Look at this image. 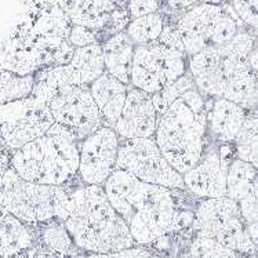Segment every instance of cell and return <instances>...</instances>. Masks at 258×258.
Returning <instances> with one entry per match:
<instances>
[{
  "instance_id": "28",
  "label": "cell",
  "mask_w": 258,
  "mask_h": 258,
  "mask_svg": "<svg viewBox=\"0 0 258 258\" xmlns=\"http://www.w3.org/2000/svg\"><path fill=\"white\" fill-rule=\"evenodd\" d=\"M68 40L75 48L86 47V46L97 43V32L90 29V28L72 25L71 32H69Z\"/></svg>"
},
{
  "instance_id": "14",
  "label": "cell",
  "mask_w": 258,
  "mask_h": 258,
  "mask_svg": "<svg viewBox=\"0 0 258 258\" xmlns=\"http://www.w3.org/2000/svg\"><path fill=\"white\" fill-rule=\"evenodd\" d=\"M159 115L153 105L152 95L130 87L126 104L115 132L120 140L153 138L158 128Z\"/></svg>"
},
{
  "instance_id": "35",
  "label": "cell",
  "mask_w": 258,
  "mask_h": 258,
  "mask_svg": "<svg viewBox=\"0 0 258 258\" xmlns=\"http://www.w3.org/2000/svg\"><path fill=\"white\" fill-rule=\"evenodd\" d=\"M248 233H250V237L253 240L254 246H255V255L258 257V222H254L251 225L247 227Z\"/></svg>"
},
{
  "instance_id": "7",
  "label": "cell",
  "mask_w": 258,
  "mask_h": 258,
  "mask_svg": "<svg viewBox=\"0 0 258 258\" xmlns=\"http://www.w3.org/2000/svg\"><path fill=\"white\" fill-rule=\"evenodd\" d=\"M185 53L189 57L206 48H221L246 27L231 3H199L186 10L177 21Z\"/></svg>"
},
{
  "instance_id": "21",
  "label": "cell",
  "mask_w": 258,
  "mask_h": 258,
  "mask_svg": "<svg viewBox=\"0 0 258 258\" xmlns=\"http://www.w3.org/2000/svg\"><path fill=\"white\" fill-rule=\"evenodd\" d=\"M233 144L236 158L258 169V109L248 112Z\"/></svg>"
},
{
  "instance_id": "25",
  "label": "cell",
  "mask_w": 258,
  "mask_h": 258,
  "mask_svg": "<svg viewBox=\"0 0 258 258\" xmlns=\"http://www.w3.org/2000/svg\"><path fill=\"white\" fill-rule=\"evenodd\" d=\"M255 43H257V40H255V36L251 33V29L244 28L232 39L231 42H228L225 46L218 48V51L225 57L247 61L248 55L255 47Z\"/></svg>"
},
{
  "instance_id": "13",
  "label": "cell",
  "mask_w": 258,
  "mask_h": 258,
  "mask_svg": "<svg viewBox=\"0 0 258 258\" xmlns=\"http://www.w3.org/2000/svg\"><path fill=\"white\" fill-rule=\"evenodd\" d=\"M232 160L233 158L224 151H207L201 162L182 175L186 189L201 199L225 198L228 169Z\"/></svg>"
},
{
  "instance_id": "29",
  "label": "cell",
  "mask_w": 258,
  "mask_h": 258,
  "mask_svg": "<svg viewBox=\"0 0 258 258\" xmlns=\"http://www.w3.org/2000/svg\"><path fill=\"white\" fill-rule=\"evenodd\" d=\"M69 258H158L155 257L152 253H149L148 250L144 248L133 247L127 248V250H121V251H116V253L109 254H83V255H74Z\"/></svg>"
},
{
  "instance_id": "10",
  "label": "cell",
  "mask_w": 258,
  "mask_h": 258,
  "mask_svg": "<svg viewBox=\"0 0 258 258\" xmlns=\"http://www.w3.org/2000/svg\"><path fill=\"white\" fill-rule=\"evenodd\" d=\"M117 169L124 170L147 184L169 189H186L184 177L167 162L155 138L120 140Z\"/></svg>"
},
{
  "instance_id": "16",
  "label": "cell",
  "mask_w": 258,
  "mask_h": 258,
  "mask_svg": "<svg viewBox=\"0 0 258 258\" xmlns=\"http://www.w3.org/2000/svg\"><path fill=\"white\" fill-rule=\"evenodd\" d=\"M90 90L100 109L104 124L115 128L126 104L130 87L105 72L90 85Z\"/></svg>"
},
{
  "instance_id": "19",
  "label": "cell",
  "mask_w": 258,
  "mask_h": 258,
  "mask_svg": "<svg viewBox=\"0 0 258 258\" xmlns=\"http://www.w3.org/2000/svg\"><path fill=\"white\" fill-rule=\"evenodd\" d=\"M40 225L42 228L37 233V243H40L42 246L63 258L78 255L76 254L78 247L62 221L53 220Z\"/></svg>"
},
{
  "instance_id": "6",
  "label": "cell",
  "mask_w": 258,
  "mask_h": 258,
  "mask_svg": "<svg viewBox=\"0 0 258 258\" xmlns=\"http://www.w3.org/2000/svg\"><path fill=\"white\" fill-rule=\"evenodd\" d=\"M0 206L29 227L53 220L63 222L72 210L71 196L62 186L25 181L13 167L0 179Z\"/></svg>"
},
{
  "instance_id": "23",
  "label": "cell",
  "mask_w": 258,
  "mask_h": 258,
  "mask_svg": "<svg viewBox=\"0 0 258 258\" xmlns=\"http://www.w3.org/2000/svg\"><path fill=\"white\" fill-rule=\"evenodd\" d=\"M194 86H195V82H194V78H192L189 69H188V72L184 76H181L179 79L173 82L171 85L166 86L164 89L158 91L156 94H153V105L156 108L159 117L163 115L164 112L167 111L170 106H171V104H174L175 101L178 100L185 91L192 89Z\"/></svg>"
},
{
  "instance_id": "32",
  "label": "cell",
  "mask_w": 258,
  "mask_h": 258,
  "mask_svg": "<svg viewBox=\"0 0 258 258\" xmlns=\"http://www.w3.org/2000/svg\"><path fill=\"white\" fill-rule=\"evenodd\" d=\"M169 6L174 10H189L196 5H199V0H167Z\"/></svg>"
},
{
  "instance_id": "30",
  "label": "cell",
  "mask_w": 258,
  "mask_h": 258,
  "mask_svg": "<svg viewBox=\"0 0 258 258\" xmlns=\"http://www.w3.org/2000/svg\"><path fill=\"white\" fill-rule=\"evenodd\" d=\"M158 10L159 0H128V5H127V11L133 20L138 17L155 14L158 13Z\"/></svg>"
},
{
  "instance_id": "12",
  "label": "cell",
  "mask_w": 258,
  "mask_h": 258,
  "mask_svg": "<svg viewBox=\"0 0 258 258\" xmlns=\"http://www.w3.org/2000/svg\"><path fill=\"white\" fill-rule=\"evenodd\" d=\"M120 138L115 128L100 127L80 141L79 175L86 185H102L117 170Z\"/></svg>"
},
{
  "instance_id": "34",
  "label": "cell",
  "mask_w": 258,
  "mask_h": 258,
  "mask_svg": "<svg viewBox=\"0 0 258 258\" xmlns=\"http://www.w3.org/2000/svg\"><path fill=\"white\" fill-rule=\"evenodd\" d=\"M247 62L250 65V68L254 71V74L258 75V46H255L253 51L250 53L247 58Z\"/></svg>"
},
{
  "instance_id": "26",
  "label": "cell",
  "mask_w": 258,
  "mask_h": 258,
  "mask_svg": "<svg viewBox=\"0 0 258 258\" xmlns=\"http://www.w3.org/2000/svg\"><path fill=\"white\" fill-rule=\"evenodd\" d=\"M229 3L243 24L258 32V0H231Z\"/></svg>"
},
{
  "instance_id": "2",
  "label": "cell",
  "mask_w": 258,
  "mask_h": 258,
  "mask_svg": "<svg viewBox=\"0 0 258 258\" xmlns=\"http://www.w3.org/2000/svg\"><path fill=\"white\" fill-rule=\"evenodd\" d=\"M69 196L72 210L63 224L79 250L109 254L136 246L128 225L113 209L104 186L83 185Z\"/></svg>"
},
{
  "instance_id": "20",
  "label": "cell",
  "mask_w": 258,
  "mask_h": 258,
  "mask_svg": "<svg viewBox=\"0 0 258 258\" xmlns=\"http://www.w3.org/2000/svg\"><path fill=\"white\" fill-rule=\"evenodd\" d=\"M258 169L248 162L235 158L229 164L227 177V196L237 203L247 195L254 179L257 177Z\"/></svg>"
},
{
  "instance_id": "36",
  "label": "cell",
  "mask_w": 258,
  "mask_h": 258,
  "mask_svg": "<svg viewBox=\"0 0 258 258\" xmlns=\"http://www.w3.org/2000/svg\"><path fill=\"white\" fill-rule=\"evenodd\" d=\"M201 3H209V5H218V6H222V5H227L229 3L231 0H199Z\"/></svg>"
},
{
  "instance_id": "31",
  "label": "cell",
  "mask_w": 258,
  "mask_h": 258,
  "mask_svg": "<svg viewBox=\"0 0 258 258\" xmlns=\"http://www.w3.org/2000/svg\"><path fill=\"white\" fill-rule=\"evenodd\" d=\"M159 42L167 46L170 48H175V50H179V51H184L185 48L184 44H182V40H181V35H179L177 27H173V25H164L163 32L159 37Z\"/></svg>"
},
{
  "instance_id": "8",
  "label": "cell",
  "mask_w": 258,
  "mask_h": 258,
  "mask_svg": "<svg viewBox=\"0 0 258 258\" xmlns=\"http://www.w3.org/2000/svg\"><path fill=\"white\" fill-rule=\"evenodd\" d=\"M192 229L195 236L214 239L243 255H255V246L248 233L247 224L243 220L239 203L228 196L202 199L196 206Z\"/></svg>"
},
{
  "instance_id": "15",
  "label": "cell",
  "mask_w": 258,
  "mask_h": 258,
  "mask_svg": "<svg viewBox=\"0 0 258 258\" xmlns=\"http://www.w3.org/2000/svg\"><path fill=\"white\" fill-rule=\"evenodd\" d=\"M209 132L217 141L233 144L242 128L247 112L243 106L237 105L225 98H213L207 106Z\"/></svg>"
},
{
  "instance_id": "18",
  "label": "cell",
  "mask_w": 258,
  "mask_h": 258,
  "mask_svg": "<svg viewBox=\"0 0 258 258\" xmlns=\"http://www.w3.org/2000/svg\"><path fill=\"white\" fill-rule=\"evenodd\" d=\"M69 63L76 71L82 86H90L106 72L102 46L98 43L76 48Z\"/></svg>"
},
{
  "instance_id": "17",
  "label": "cell",
  "mask_w": 258,
  "mask_h": 258,
  "mask_svg": "<svg viewBox=\"0 0 258 258\" xmlns=\"http://www.w3.org/2000/svg\"><path fill=\"white\" fill-rule=\"evenodd\" d=\"M136 44L126 32H117L102 44L105 71L121 83L130 86Z\"/></svg>"
},
{
  "instance_id": "4",
  "label": "cell",
  "mask_w": 258,
  "mask_h": 258,
  "mask_svg": "<svg viewBox=\"0 0 258 258\" xmlns=\"http://www.w3.org/2000/svg\"><path fill=\"white\" fill-rule=\"evenodd\" d=\"M80 140L75 133L54 123L43 137L11 155V167L25 181L62 186L79 174Z\"/></svg>"
},
{
  "instance_id": "1",
  "label": "cell",
  "mask_w": 258,
  "mask_h": 258,
  "mask_svg": "<svg viewBox=\"0 0 258 258\" xmlns=\"http://www.w3.org/2000/svg\"><path fill=\"white\" fill-rule=\"evenodd\" d=\"M108 199L126 221L136 244H151L182 227L174 189L147 184L124 170H116L106 179Z\"/></svg>"
},
{
  "instance_id": "3",
  "label": "cell",
  "mask_w": 258,
  "mask_h": 258,
  "mask_svg": "<svg viewBox=\"0 0 258 258\" xmlns=\"http://www.w3.org/2000/svg\"><path fill=\"white\" fill-rule=\"evenodd\" d=\"M207 133L206 100L194 86L159 117L153 138L167 162L184 175L207 152Z\"/></svg>"
},
{
  "instance_id": "27",
  "label": "cell",
  "mask_w": 258,
  "mask_h": 258,
  "mask_svg": "<svg viewBox=\"0 0 258 258\" xmlns=\"http://www.w3.org/2000/svg\"><path fill=\"white\" fill-rule=\"evenodd\" d=\"M239 207L247 227L254 222H258V174L251 185L250 192L239 202Z\"/></svg>"
},
{
  "instance_id": "24",
  "label": "cell",
  "mask_w": 258,
  "mask_h": 258,
  "mask_svg": "<svg viewBox=\"0 0 258 258\" xmlns=\"http://www.w3.org/2000/svg\"><path fill=\"white\" fill-rule=\"evenodd\" d=\"M186 258H258L255 255H243L233 250H229L221 243L209 237L195 236L190 243Z\"/></svg>"
},
{
  "instance_id": "5",
  "label": "cell",
  "mask_w": 258,
  "mask_h": 258,
  "mask_svg": "<svg viewBox=\"0 0 258 258\" xmlns=\"http://www.w3.org/2000/svg\"><path fill=\"white\" fill-rule=\"evenodd\" d=\"M188 69L203 97L225 98L246 108L258 104V75L247 61L206 48L189 57Z\"/></svg>"
},
{
  "instance_id": "9",
  "label": "cell",
  "mask_w": 258,
  "mask_h": 258,
  "mask_svg": "<svg viewBox=\"0 0 258 258\" xmlns=\"http://www.w3.org/2000/svg\"><path fill=\"white\" fill-rule=\"evenodd\" d=\"M186 55L184 51L167 47L159 40L136 46L130 85L148 94H156L188 72Z\"/></svg>"
},
{
  "instance_id": "11",
  "label": "cell",
  "mask_w": 258,
  "mask_h": 258,
  "mask_svg": "<svg viewBox=\"0 0 258 258\" xmlns=\"http://www.w3.org/2000/svg\"><path fill=\"white\" fill-rule=\"evenodd\" d=\"M48 108L55 123L75 133L80 141L105 126L90 86H65L58 89L48 102Z\"/></svg>"
},
{
  "instance_id": "33",
  "label": "cell",
  "mask_w": 258,
  "mask_h": 258,
  "mask_svg": "<svg viewBox=\"0 0 258 258\" xmlns=\"http://www.w3.org/2000/svg\"><path fill=\"white\" fill-rule=\"evenodd\" d=\"M33 258H63L58 254L53 253L51 250H48L44 246H42L40 243H35V253H33Z\"/></svg>"
},
{
  "instance_id": "22",
  "label": "cell",
  "mask_w": 258,
  "mask_h": 258,
  "mask_svg": "<svg viewBox=\"0 0 258 258\" xmlns=\"http://www.w3.org/2000/svg\"><path fill=\"white\" fill-rule=\"evenodd\" d=\"M164 28L163 17L159 13L138 17L127 25L126 33L136 46H145L158 42Z\"/></svg>"
}]
</instances>
